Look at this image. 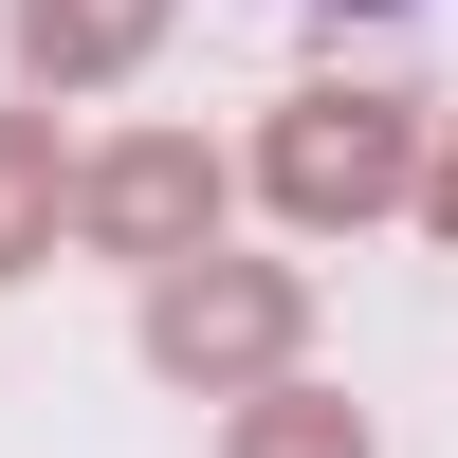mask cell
<instances>
[{"label":"cell","mask_w":458,"mask_h":458,"mask_svg":"<svg viewBox=\"0 0 458 458\" xmlns=\"http://www.w3.org/2000/svg\"><path fill=\"white\" fill-rule=\"evenodd\" d=\"M403 183H422V110H403V92L312 73V92L257 110V202H276L293 239H349V220H386Z\"/></svg>","instance_id":"1"},{"label":"cell","mask_w":458,"mask_h":458,"mask_svg":"<svg viewBox=\"0 0 458 458\" xmlns=\"http://www.w3.org/2000/svg\"><path fill=\"white\" fill-rule=\"evenodd\" d=\"M147 367L165 386H202V403H257V386H293V349H312V276L293 257H183V276H147Z\"/></svg>","instance_id":"2"},{"label":"cell","mask_w":458,"mask_h":458,"mask_svg":"<svg viewBox=\"0 0 458 458\" xmlns=\"http://www.w3.org/2000/svg\"><path fill=\"white\" fill-rule=\"evenodd\" d=\"M55 220H73L92 257H129V276H183V257L220 239V147H202V129H129V147L73 165Z\"/></svg>","instance_id":"3"},{"label":"cell","mask_w":458,"mask_h":458,"mask_svg":"<svg viewBox=\"0 0 458 458\" xmlns=\"http://www.w3.org/2000/svg\"><path fill=\"white\" fill-rule=\"evenodd\" d=\"M165 19H183V0H0V55H19V92H37V110H55V92L147 73V55H165Z\"/></svg>","instance_id":"4"},{"label":"cell","mask_w":458,"mask_h":458,"mask_svg":"<svg viewBox=\"0 0 458 458\" xmlns=\"http://www.w3.org/2000/svg\"><path fill=\"white\" fill-rule=\"evenodd\" d=\"M220 458H386V440L349 386H257V403H220Z\"/></svg>","instance_id":"5"},{"label":"cell","mask_w":458,"mask_h":458,"mask_svg":"<svg viewBox=\"0 0 458 458\" xmlns=\"http://www.w3.org/2000/svg\"><path fill=\"white\" fill-rule=\"evenodd\" d=\"M55 202H73L55 110H0V276H37V257H55Z\"/></svg>","instance_id":"6"},{"label":"cell","mask_w":458,"mask_h":458,"mask_svg":"<svg viewBox=\"0 0 458 458\" xmlns=\"http://www.w3.org/2000/svg\"><path fill=\"white\" fill-rule=\"evenodd\" d=\"M403 202H422V239L458 257V129H422V183H403Z\"/></svg>","instance_id":"7"},{"label":"cell","mask_w":458,"mask_h":458,"mask_svg":"<svg viewBox=\"0 0 458 458\" xmlns=\"http://www.w3.org/2000/svg\"><path fill=\"white\" fill-rule=\"evenodd\" d=\"M349 19H386V0H349Z\"/></svg>","instance_id":"8"}]
</instances>
